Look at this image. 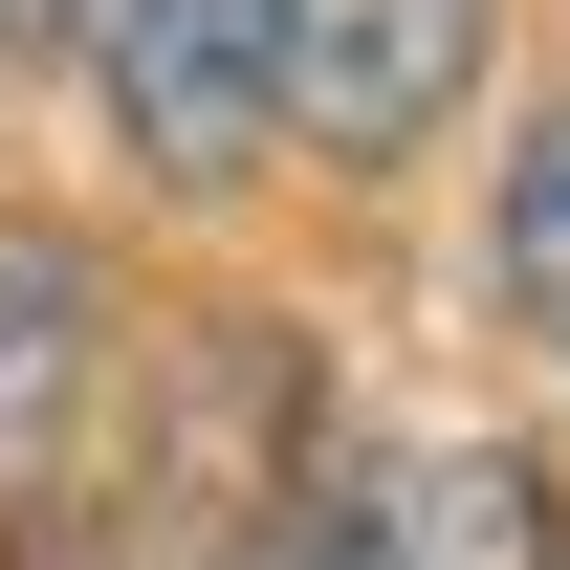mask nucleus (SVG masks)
Masks as SVG:
<instances>
[{
  "mask_svg": "<svg viewBox=\"0 0 570 570\" xmlns=\"http://www.w3.org/2000/svg\"><path fill=\"white\" fill-rule=\"evenodd\" d=\"M67 527H110V285L88 242L0 219V549L67 570Z\"/></svg>",
  "mask_w": 570,
  "mask_h": 570,
  "instance_id": "obj_1",
  "label": "nucleus"
},
{
  "mask_svg": "<svg viewBox=\"0 0 570 570\" xmlns=\"http://www.w3.org/2000/svg\"><path fill=\"white\" fill-rule=\"evenodd\" d=\"M285 45H307V0H88L110 132H132L176 198H219V176L285 132Z\"/></svg>",
  "mask_w": 570,
  "mask_h": 570,
  "instance_id": "obj_2",
  "label": "nucleus"
},
{
  "mask_svg": "<svg viewBox=\"0 0 570 570\" xmlns=\"http://www.w3.org/2000/svg\"><path fill=\"white\" fill-rule=\"evenodd\" d=\"M307 570H549V461L527 439H373L307 504Z\"/></svg>",
  "mask_w": 570,
  "mask_h": 570,
  "instance_id": "obj_3",
  "label": "nucleus"
},
{
  "mask_svg": "<svg viewBox=\"0 0 570 570\" xmlns=\"http://www.w3.org/2000/svg\"><path fill=\"white\" fill-rule=\"evenodd\" d=\"M483 67V0H307V45H285V110L330 154H417Z\"/></svg>",
  "mask_w": 570,
  "mask_h": 570,
  "instance_id": "obj_4",
  "label": "nucleus"
},
{
  "mask_svg": "<svg viewBox=\"0 0 570 570\" xmlns=\"http://www.w3.org/2000/svg\"><path fill=\"white\" fill-rule=\"evenodd\" d=\"M504 307L570 352V110L527 132V176H504Z\"/></svg>",
  "mask_w": 570,
  "mask_h": 570,
  "instance_id": "obj_5",
  "label": "nucleus"
},
{
  "mask_svg": "<svg viewBox=\"0 0 570 570\" xmlns=\"http://www.w3.org/2000/svg\"><path fill=\"white\" fill-rule=\"evenodd\" d=\"M0 45H88V0H0Z\"/></svg>",
  "mask_w": 570,
  "mask_h": 570,
  "instance_id": "obj_6",
  "label": "nucleus"
}]
</instances>
